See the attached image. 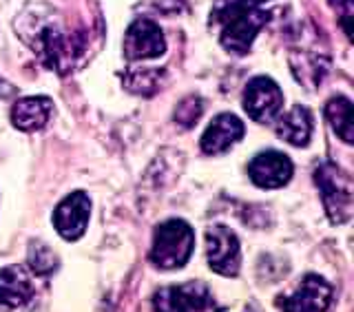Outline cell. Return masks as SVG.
Segmentation results:
<instances>
[{"label": "cell", "mask_w": 354, "mask_h": 312, "mask_svg": "<svg viewBox=\"0 0 354 312\" xmlns=\"http://www.w3.org/2000/svg\"><path fill=\"white\" fill-rule=\"evenodd\" d=\"M20 38L55 73H69L84 53V36L64 25L49 5H33L16 22Z\"/></svg>", "instance_id": "cell-1"}, {"label": "cell", "mask_w": 354, "mask_h": 312, "mask_svg": "<svg viewBox=\"0 0 354 312\" xmlns=\"http://www.w3.org/2000/svg\"><path fill=\"white\" fill-rule=\"evenodd\" d=\"M36 288L31 284L29 273L22 266H7L0 270V304L18 308L31 302Z\"/></svg>", "instance_id": "cell-13"}, {"label": "cell", "mask_w": 354, "mask_h": 312, "mask_svg": "<svg viewBox=\"0 0 354 312\" xmlns=\"http://www.w3.org/2000/svg\"><path fill=\"white\" fill-rule=\"evenodd\" d=\"M243 133H246V127H243V122L237 116L219 113L204 131L199 144H202V151L206 155H221L235 147L243 138Z\"/></svg>", "instance_id": "cell-12"}, {"label": "cell", "mask_w": 354, "mask_h": 312, "mask_svg": "<svg viewBox=\"0 0 354 312\" xmlns=\"http://www.w3.org/2000/svg\"><path fill=\"white\" fill-rule=\"evenodd\" d=\"M88 217H91V199L86 193L77 191L66 195L53 213V226L64 239H80L86 230Z\"/></svg>", "instance_id": "cell-10"}, {"label": "cell", "mask_w": 354, "mask_h": 312, "mask_svg": "<svg viewBox=\"0 0 354 312\" xmlns=\"http://www.w3.org/2000/svg\"><path fill=\"white\" fill-rule=\"evenodd\" d=\"M243 111L259 125H272L283 111V93L279 84L268 75H257L243 91Z\"/></svg>", "instance_id": "cell-6"}, {"label": "cell", "mask_w": 354, "mask_h": 312, "mask_svg": "<svg viewBox=\"0 0 354 312\" xmlns=\"http://www.w3.org/2000/svg\"><path fill=\"white\" fill-rule=\"evenodd\" d=\"M332 304V286L319 275H306L290 297H279L281 312H326Z\"/></svg>", "instance_id": "cell-9"}, {"label": "cell", "mask_w": 354, "mask_h": 312, "mask_svg": "<svg viewBox=\"0 0 354 312\" xmlns=\"http://www.w3.org/2000/svg\"><path fill=\"white\" fill-rule=\"evenodd\" d=\"M270 20L266 0H217L210 11V25L219 33V42L228 53L246 55L254 36Z\"/></svg>", "instance_id": "cell-2"}, {"label": "cell", "mask_w": 354, "mask_h": 312, "mask_svg": "<svg viewBox=\"0 0 354 312\" xmlns=\"http://www.w3.org/2000/svg\"><path fill=\"white\" fill-rule=\"evenodd\" d=\"M195 248V232L184 219H169L155 228L151 261L164 270L182 268Z\"/></svg>", "instance_id": "cell-3"}, {"label": "cell", "mask_w": 354, "mask_h": 312, "mask_svg": "<svg viewBox=\"0 0 354 312\" xmlns=\"http://www.w3.org/2000/svg\"><path fill=\"white\" fill-rule=\"evenodd\" d=\"M155 11H162V14H180L186 9L184 0H151L149 3Z\"/></svg>", "instance_id": "cell-21"}, {"label": "cell", "mask_w": 354, "mask_h": 312, "mask_svg": "<svg viewBox=\"0 0 354 312\" xmlns=\"http://www.w3.org/2000/svg\"><path fill=\"white\" fill-rule=\"evenodd\" d=\"M202 111H204V102H202V98H197V95H188L184 98L180 107L175 109V122L177 125H182L184 129H191L195 122L202 118Z\"/></svg>", "instance_id": "cell-19"}, {"label": "cell", "mask_w": 354, "mask_h": 312, "mask_svg": "<svg viewBox=\"0 0 354 312\" xmlns=\"http://www.w3.org/2000/svg\"><path fill=\"white\" fill-rule=\"evenodd\" d=\"M164 77H166L164 69H131L124 77V86L131 93L153 95L162 86Z\"/></svg>", "instance_id": "cell-17"}, {"label": "cell", "mask_w": 354, "mask_h": 312, "mask_svg": "<svg viewBox=\"0 0 354 312\" xmlns=\"http://www.w3.org/2000/svg\"><path fill=\"white\" fill-rule=\"evenodd\" d=\"M166 51V40L160 25L151 18H138L131 22L124 36V58L129 62L160 58Z\"/></svg>", "instance_id": "cell-7"}, {"label": "cell", "mask_w": 354, "mask_h": 312, "mask_svg": "<svg viewBox=\"0 0 354 312\" xmlns=\"http://www.w3.org/2000/svg\"><path fill=\"white\" fill-rule=\"evenodd\" d=\"M27 261L33 275L38 277H47L55 268H58V257L53 255V250L42 241H31L29 244V253H27Z\"/></svg>", "instance_id": "cell-18"}, {"label": "cell", "mask_w": 354, "mask_h": 312, "mask_svg": "<svg viewBox=\"0 0 354 312\" xmlns=\"http://www.w3.org/2000/svg\"><path fill=\"white\" fill-rule=\"evenodd\" d=\"M155 312H219L213 293L202 282H186L155 293Z\"/></svg>", "instance_id": "cell-5"}, {"label": "cell", "mask_w": 354, "mask_h": 312, "mask_svg": "<svg viewBox=\"0 0 354 312\" xmlns=\"http://www.w3.org/2000/svg\"><path fill=\"white\" fill-rule=\"evenodd\" d=\"M53 111V102L44 95L22 98L11 109V122L20 131H38L49 122Z\"/></svg>", "instance_id": "cell-14"}, {"label": "cell", "mask_w": 354, "mask_h": 312, "mask_svg": "<svg viewBox=\"0 0 354 312\" xmlns=\"http://www.w3.org/2000/svg\"><path fill=\"white\" fill-rule=\"evenodd\" d=\"M206 257L210 268L224 277H235L241 266V248L235 232L215 226L206 232Z\"/></svg>", "instance_id": "cell-8"}, {"label": "cell", "mask_w": 354, "mask_h": 312, "mask_svg": "<svg viewBox=\"0 0 354 312\" xmlns=\"http://www.w3.org/2000/svg\"><path fill=\"white\" fill-rule=\"evenodd\" d=\"M335 5L337 14L341 18V25L346 29V33L352 38V16H354V9H352V0H332Z\"/></svg>", "instance_id": "cell-20"}, {"label": "cell", "mask_w": 354, "mask_h": 312, "mask_svg": "<svg viewBox=\"0 0 354 312\" xmlns=\"http://www.w3.org/2000/svg\"><path fill=\"white\" fill-rule=\"evenodd\" d=\"M315 184L321 191L326 213L332 224H346L354 208V186L352 177L341 171L337 164L321 162L315 169Z\"/></svg>", "instance_id": "cell-4"}, {"label": "cell", "mask_w": 354, "mask_h": 312, "mask_svg": "<svg viewBox=\"0 0 354 312\" xmlns=\"http://www.w3.org/2000/svg\"><path fill=\"white\" fill-rule=\"evenodd\" d=\"M277 136L292 147H308L313 138V113L304 104H297L286 116L277 118Z\"/></svg>", "instance_id": "cell-15"}, {"label": "cell", "mask_w": 354, "mask_h": 312, "mask_svg": "<svg viewBox=\"0 0 354 312\" xmlns=\"http://www.w3.org/2000/svg\"><path fill=\"white\" fill-rule=\"evenodd\" d=\"M352 102L346 95H335L332 100H328L326 104V118L335 129L337 136L346 142L352 144L354 142V113H352Z\"/></svg>", "instance_id": "cell-16"}, {"label": "cell", "mask_w": 354, "mask_h": 312, "mask_svg": "<svg viewBox=\"0 0 354 312\" xmlns=\"http://www.w3.org/2000/svg\"><path fill=\"white\" fill-rule=\"evenodd\" d=\"M295 166L286 153L266 151L254 155L248 164V177L254 186L259 188H281L290 182Z\"/></svg>", "instance_id": "cell-11"}]
</instances>
